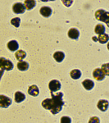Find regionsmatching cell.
<instances>
[{
    "instance_id": "cell-1",
    "label": "cell",
    "mask_w": 109,
    "mask_h": 123,
    "mask_svg": "<svg viewBox=\"0 0 109 123\" xmlns=\"http://www.w3.org/2000/svg\"><path fill=\"white\" fill-rule=\"evenodd\" d=\"M51 98H46L42 102V106L43 108L49 110L53 114H57L61 112L63 107L62 97L63 94L61 92L53 94V92H51Z\"/></svg>"
},
{
    "instance_id": "cell-2",
    "label": "cell",
    "mask_w": 109,
    "mask_h": 123,
    "mask_svg": "<svg viewBox=\"0 0 109 123\" xmlns=\"http://www.w3.org/2000/svg\"><path fill=\"white\" fill-rule=\"evenodd\" d=\"M95 17L98 21H103L107 24V25L109 27V12H106L105 10L99 9L95 12Z\"/></svg>"
},
{
    "instance_id": "cell-3",
    "label": "cell",
    "mask_w": 109,
    "mask_h": 123,
    "mask_svg": "<svg viewBox=\"0 0 109 123\" xmlns=\"http://www.w3.org/2000/svg\"><path fill=\"white\" fill-rule=\"evenodd\" d=\"M0 69L5 71H11L13 69V64L8 59L5 57H0Z\"/></svg>"
},
{
    "instance_id": "cell-4",
    "label": "cell",
    "mask_w": 109,
    "mask_h": 123,
    "mask_svg": "<svg viewBox=\"0 0 109 123\" xmlns=\"http://www.w3.org/2000/svg\"><path fill=\"white\" fill-rule=\"evenodd\" d=\"M12 104V99L5 95H0V108H7Z\"/></svg>"
},
{
    "instance_id": "cell-5",
    "label": "cell",
    "mask_w": 109,
    "mask_h": 123,
    "mask_svg": "<svg viewBox=\"0 0 109 123\" xmlns=\"http://www.w3.org/2000/svg\"><path fill=\"white\" fill-rule=\"evenodd\" d=\"M48 88L51 92H57V91L60 90L61 83L57 80H53L48 83Z\"/></svg>"
},
{
    "instance_id": "cell-6",
    "label": "cell",
    "mask_w": 109,
    "mask_h": 123,
    "mask_svg": "<svg viewBox=\"0 0 109 123\" xmlns=\"http://www.w3.org/2000/svg\"><path fill=\"white\" fill-rule=\"evenodd\" d=\"M25 6L21 3H16L12 6V11L17 14H22L25 12Z\"/></svg>"
},
{
    "instance_id": "cell-7",
    "label": "cell",
    "mask_w": 109,
    "mask_h": 123,
    "mask_svg": "<svg viewBox=\"0 0 109 123\" xmlns=\"http://www.w3.org/2000/svg\"><path fill=\"white\" fill-rule=\"evenodd\" d=\"M108 106H109V102L108 100H105V99L99 100L98 102V104H97L98 108L100 111H102V112H106L108 108Z\"/></svg>"
},
{
    "instance_id": "cell-8",
    "label": "cell",
    "mask_w": 109,
    "mask_h": 123,
    "mask_svg": "<svg viewBox=\"0 0 109 123\" xmlns=\"http://www.w3.org/2000/svg\"><path fill=\"white\" fill-rule=\"evenodd\" d=\"M93 76L94 77V79H96L97 80H103L105 78V75L103 71H102V69L97 68L95 69L93 72Z\"/></svg>"
},
{
    "instance_id": "cell-9",
    "label": "cell",
    "mask_w": 109,
    "mask_h": 123,
    "mask_svg": "<svg viewBox=\"0 0 109 123\" xmlns=\"http://www.w3.org/2000/svg\"><path fill=\"white\" fill-rule=\"evenodd\" d=\"M68 36L69 38L72 39H77L79 38V36H80V32L76 28H71L68 31Z\"/></svg>"
},
{
    "instance_id": "cell-10",
    "label": "cell",
    "mask_w": 109,
    "mask_h": 123,
    "mask_svg": "<svg viewBox=\"0 0 109 123\" xmlns=\"http://www.w3.org/2000/svg\"><path fill=\"white\" fill-rule=\"evenodd\" d=\"M7 49H8L11 52H14V51H17V49H18L19 44H18V43H17V41L11 40L7 43Z\"/></svg>"
},
{
    "instance_id": "cell-11",
    "label": "cell",
    "mask_w": 109,
    "mask_h": 123,
    "mask_svg": "<svg viewBox=\"0 0 109 123\" xmlns=\"http://www.w3.org/2000/svg\"><path fill=\"white\" fill-rule=\"evenodd\" d=\"M40 14L44 17H48L52 14V9L48 7H42L39 10Z\"/></svg>"
},
{
    "instance_id": "cell-12",
    "label": "cell",
    "mask_w": 109,
    "mask_h": 123,
    "mask_svg": "<svg viewBox=\"0 0 109 123\" xmlns=\"http://www.w3.org/2000/svg\"><path fill=\"white\" fill-rule=\"evenodd\" d=\"M28 94L31 96H38L39 94V90L36 85H31L28 89Z\"/></svg>"
},
{
    "instance_id": "cell-13",
    "label": "cell",
    "mask_w": 109,
    "mask_h": 123,
    "mask_svg": "<svg viewBox=\"0 0 109 123\" xmlns=\"http://www.w3.org/2000/svg\"><path fill=\"white\" fill-rule=\"evenodd\" d=\"M82 85L84 86V88L86 90H91L94 86V81H92L91 80H85L82 82Z\"/></svg>"
},
{
    "instance_id": "cell-14",
    "label": "cell",
    "mask_w": 109,
    "mask_h": 123,
    "mask_svg": "<svg viewBox=\"0 0 109 123\" xmlns=\"http://www.w3.org/2000/svg\"><path fill=\"white\" fill-rule=\"evenodd\" d=\"M15 102L17 103V104H20V103L23 102L24 100L25 99V96L23 93L20 92V91H17V92L15 93Z\"/></svg>"
},
{
    "instance_id": "cell-15",
    "label": "cell",
    "mask_w": 109,
    "mask_h": 123,
    "mask_svg": "<svg viewBox=\"0 0 109 123\" xmlns=\"http://www.w3.org/2000/svg\"><path fill=\"white\" fill-rule=\"evenodd\" d=\"M36 5V2L35 0H25L24 2V6H25V8L27 10H31Z\"/></svg>"
},
{
    "instance_id": "cell-16",
    "label": "cell",
    "mask_w": 109,
    "mask_h": 123,
    "mask_svg": "<svg viewBox=\"0 0 109 123\" xmlns=\"http://www.w3.org/2000/svg\"><path fill=\"white\" fill-rule=\"evenodd\" d=\"M17 68L18 70L21 71H27L29 68V64L28 62H24V61H21L17 63Z\"/></svg>"
},
{
    "instance_id": "cell-17",
    "label": "cell",
    "mask_w": 109,
    "mask_h": 123,
    "mask_svg": "<svg viewBox=\"0 0 109 123\" xmlns=\"http://www.w3.org/2000/svg\"><path fill=\"white\" fill-rule=\"evenodd\" d=\"M97 39L100 43H106L108 42L109 40V35H107V34H102V35H99L98 37H97Z\"/></svg>"
},
{
    "instance_id": "cell-18",
    "label": "cell",
    "mask_w": 109,
    "mask_h": 123,
    "mask_svg": "<svg viewBox=\"0 0 109 123\" xmlns=\"http://www.w3.org/2000/svg\"><path fill=\"white\" fill-rule=\"evenodd\" d=\"M70 75H71V77L73 79V80H78V79H80L81 76V72L80 70H78V69H74V70H72L71 71Z\"/></svg>"
},
{
    "instance_id": "cell-19",
    "label": "cell",
    "mask_w": 109,
    "mask_h": 123,
    "mask_svg": "<svg viewBox=\"0 0 109 123\" xmlns=\"http://www.w3.org/2000/svg\"><path fill=\"white\" fill-rule=\"evenodd\" d=\"M64 57H65V54L62 52H56L53 54V58H54L55 61H57V62H62Z\"/></svg>"
},
{
    "instance_id": "cell-20",
    "label": "cell",
    "mask_w": 109,
    "mask_h": 123,
    "mask_svg": "<svg viewBox=\"0 0 109 123\" xmlns=\"http://www.w3.org/2000/svg\"><path fill=\"white\" fill-rule=\"evenodd\" d=\"M15 56H16V58L17 59L19 62L22 61L25 57H26V53H25V51L23 50H18L15 53Z\"/></svg>"
},
{
    "instance_id": "cell-21",
    "label": "cell",
    "mask_w": 109,
    "mask_h": 123,
    "mask_svg": "<svg viewBox=\"0 0 109 123\" xmlns=\"http://www.w3.org/2000/svg\"><path fill=\"white\" fill-rule=\"evenodd\" d=\"M94 32L96 34H98V35H102V34H104L105 26L103 25H102V24H98L94 28Z\"/></svg>"
},
{
    "instance_id": "cell-22",
    "label": "cell",
    "mask_w": 109,
    "mask_h": 123,
    "mask_svg": "<svg viewBox=\"0 0 109 123\" xmlns=\"http://www.w3.org/2000/svg\"><path fill=\"white\" fill-rule=\"evenodd\" d=\"M11 24L17 28V27L20 26V24H21V19H20L19 17H15V18H12L11 20Z\"/></svg>"
},
{
    "instance_id": "cell-23",
    "label": "cell",
    "mask_w": 109,
    "mask_h": 123,
    "mask_svg": "<svg viewBox=\"0 0 109 123\" xmlns=\"http://www.w3.org/2000/svg\"><path fill=\"white\" fill-rule=\"evenodd\" d=\"M102 71H103L105 76H109V63H105V64H103L102 66Z\"/></svg>"
},
{
    "instance_id": "cell-24",
    "label": "cell",
    "mask_w": 109,
    "mask_h": 123,
    "mask_svg": "<svg viewBox=\"0 0 109 123\" xmlns=\"http://www.w3.org/2000/svg\"><path fill=\"white\" fill-rule=\"evenodd\" d=\"M61 1H62V3H63V5H65L67 7H71L73 3V0H61Z\"/></svg>"
},
{
    "instance_id": "cell-25",
    "label": "cell",
    "mask_w": 109,
    "mask_h": 123,
    "mask_svg": "<svg viewBox=\"0 0 109 123\" xmlns=\"http://www.w3.org/2000/svg\"><path fill=\"white\" fill-rule=\"evenodd\" d=\"M71 120L68 117H62L61 118V123H71Z\"/></svg>"
},
{
    "instance_id": "cell-26",
    "label": "cell",
    "mask_w": 109,
    "mask_h": 123,
    "mask_svg": "<svg viewBox=\"0 0 109 123\" xmlns=\"http://www.w3.org/2000/svg\"><path fill=\"white\" fill-rule=\"evenodd\" d=\"M89 123H100L99 118L97 117H91L90 119Z\"/></svg>"
},
{
    "instance_id": "cell-27",
    "label": "cell",
    "mask_w": 109,
    "mask_h": 123,
    "mask_svg": "<svg viewBox=\"0 0 109 123\" xmlns=\"http://www.w3.org/2000/svg\"><path fill=\"white\" fill-rule=\"evenodd\" d=\"M40 1H42V2H48V1H49V0H40ZM51 1H53V0H51Z\"/></svg>"
},
{
    "instance_id": "cell-28",
    "label": "cell",
    "mask_w": 109,
    "mask_h": 123,
    "mask_svg": "<svg viewBox=\"0 0 109 123\" xmlns=\"http://www.w3.org/2000/svg\"><path fill=\"white\" fill-rule=\"evenodd\" d=\"M107 46H108V49L109 50V42L108 43V44H107Z\"/></svg>"
}]
</instances>
